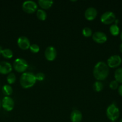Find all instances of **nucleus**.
<instances>
[{
  "label": "nucleus",
  "instance_id": "c85d7f7f",
  "mask_svg": "<svg viewBox=\"0 0 122 122\" xmlns=\"http://www.w3.org/2000/svg\"><path fill=\"white\" fill-rule=\"evenodd\" d=\"M2 46L0 45V55L1 54V52H2Z\"/></svg>",
  "mask_w": 122,
  "mask_h": 122
},
{
  "label": "nucleus",
  "instance_id": "5701e85b",
  "mask_svg": "<svg viewBox=\"0 0 122 122\" xmlns=\"http://www.w3.org/2000/svg\"><path fill=\"white\" fill-rule=\"evenodd\" d=\"M82 33L83 35L86 37V38H89V37L93 35L92 29L88 27H85L83 29Z\"/></svg>",
  "mask_w": 122,
  "mask_h": 122
},
{
  "label": "nucleus",
  "instance_id": "7c9ffc66",
  "mask_svg": "<svg viewBox=\"0 0 122 122\" xmlns=\"http://www.w3.org/2000/svg\"><path fill=\"white\" fill-rule=\"evenodd\" d=\"M1 100H0V108H1Z\"/></svg>",
  "mask_w": 122,
  "mask_h": 122
},
{
  "label": "nucleus",
  "instance_id": "b1692460",
  "mask_svg": "<svg viewBox=\"0 0 122 122\" xmlns=\"http://www.w3.org/2000/svg\"><path fill=\"white\" fill-rule=\"evenodd\" d=\"M29 50L32 53L37 54L39 51V46L37 44H33L31 45L29 47Z\"/></svg>",
  "mask_w": 122,
  "mask_h": 122
},
{
  "label": "nucleus",
  "instance_id": "6ab92c4d",
  "mask_svg": "<svg viewBox=\"0 0 122 122\" xmlns=\"http://www.w3.org/2000/svg\"><path fill=\"white\" fill-rule=\"evenodd\" d=\"M1 55H2L4 58L10 59V58H11L12 57H13V51H12V50H10V49L6 48L2 50Z\"/></svg>",
  "mask_w": 122,
  "mask_h": 122
},
{
  "label": "nucleus",
  "instance_id": "9d476101",
  "mask_svg": "<svg viewBox=\"0 0 122 122\" xmlns=\"http://www.w3.org/2000/svg\"><path fill=\"white\" fill-rule=\"evenodd\" d=\"M92 39L98 44H104L107 41V36L104 32L98 31L93 33Z\"/></svg>",
  "mask_w": 122,
  "mask_h": 122
},
{
  "label": "nucleus",
  "instance_id": "473e14b6",
  "mask_svg": "<svg viewBox=\"0 0 122 122\" xmlns=\"http://www.w3.org/2000/svg\"></svg>",
  "mask_w": 122,
  "mask_h": 122
},
{
  "label": "nucleus",
  "instance_id": "412c9836",
  "mask_svg": "<svg viewBox=\"0 0 122 122\" xmlns=\"http://www.w3.org/2000/svg\"><path fill=\"white\" fill-rule=\"evenodd\" d=\"M93 90L96 92H100L104 89V85L100 81H96L93 85Z\"/></svg>",
  "mask_w": 122,
  "mask_h": 122
},
{
  "label": "nucleus",
  "instance_id": "20e7f679",
  "mask_svg": "<svg viewBox=\"0 0 122 122\" xmlns=\"http://www.w3.org/2000/svg\"><path fill=\"white\" fill-rule=\"evenodd\" d=\"M13 68L18 73L26 72V70L28 68V64L25 59L19 58L14 60L13 63Z\"/></svg>",
  "mask_w": 122,
  "mask_h": 122
},
{
  "label": "nucleus",
  "instance_id": "39448f33",
  "mask_svg": "<svg viewBox=\"0 0 122 122\" xmlns=\"http://www.w3.org/2000/svg\"><path fill=\"white\" fill-rule=\"evenodd\" d=\"M22 9L28 14H32L38 9L37 4L33 1H26L23 3Z\"/></svg>",
  "mask_w": 122,
  "mask_h": 122
},
{
  "label": "nucleus",
  "instance_id": "4468645a",
  "mask_svg": "<svg viewBox=\"0 0 122 122\" xmlns=\"http://www.w3.org/2000/svg\"><path fill=\"white\" fill-rule=\"evenodd\" d=\"M82 119V113L80 110L75 109L72 111L70 115V119L72 122H80Z\"/></svg>",
  "mask_w": 122,
  "mask_h": 122
},
{
  "label": "nucleus",
  "instance_id": "f257e3e1",
  "mask_svg": "<svg viewBox=\"0 0 122 122\" xmlns=\"http://www.w3.org/2000/svg\"><path fill=\"white\" fill-rule=\"evenodd\" d=\"M109 73V67L104 61L98 62L93 68V76L98 81L105 80L108 76Z\"/></svg>",
  "mask_w": 122,
  "mask_h": 122
},
{
  "label": "nucleus",
  "instance_id": "aec40b11",
  "mask_svg": "<svg viewBox=\"0 0 122 122\" xmlns=\"http://www.w3.org/2000/svg\"><path fill=\"white\" fill-rule=\"evenodd\" d=\"M37 17L41 21H44L46 19L47 15L46 12L44 10L39 9L37 11Z\"/></svg>",
  "mask_w": 122,
  "mask_h": 122
},
{
  "label": "nucleus",
  "instance_id": "a211bd4d",
  "mask_svg": "<svg viewBox=\"0 0 122 122\" xmlns=\"http://www.w3.org/2000/svg\"><path fill=\"white\" fill-rule=\"evenodd\" d=\"M110 32L112 36H114L118 35L120 33L119 27L116 24H113L110 26Z\"/></svg>",
  "mask_w": 122,
  "mask_h": 122
},
{
  "label": "nucleus",
  "instance_id": "393cba45",
  "mask_svg": "<svg viewBox=\"0 0 122 122\" xmlns=\"http://www.w3.org/2000/svg\"><path fill=\"white\" fill-rule=\"evenodd\" d=\"M109 86H110V88H111V89H112V90H116V89H117V88H118V86H119L118 83L116 81V80L111 81L110 83Z\"/></svg>",
  "mask_w": 122,
  "mask_h": 122
},
{
  "label": "nucleus",
  "instance_id": "4be33fe9",
  "mask_svg": "<svg viewBox=\"0 0 122 122\" xmlns=\"http://www.w3.org/2000/svg\"><path fill=\"white\" fill-rule=\"evenodd\" d=\"M16 81V77L15 74L13 73H10L8 74L7 76V81L8 83V84L11 85L15 83Z\"/></svg>",
  "mask_w": 122,
  "mask_h": 122
},
{
  "label": "nucleus",
  "instance_id": "ddd939ff",
  "mask_svg": "<svg viewBox=\"0 0 122 122\" xmlns=\"http://www.w3.org/2000/svg\"><path fill=\"white\" fill-rule=\"evenodd\" d=\"M13 67L11 64L7 61L0 62V73L2 75H7L11 73Z\"/></svg>",
  "mask_w": 122,
  "mask_h": 122
},
{
  "label": "nucleus",
  "instance_id": "7ed1b4c3",
  "mask_svg": "<svg viewBox=\"0 0 122 122\" xmlns=\"http://www.w3.org/2000/svg\"><path fill=\"white\" fill-rule=\"evenodd\" d=\"M106 114L108 119L111 122H115L120 116V110L114 104H111L107 107Z\"/></svg>",
  "mask_w": 122,
  "mask_h": 122
},
{
  "label": "nucleus",
  "instance_id": "2eb2a0df",
  "mask_svg": "<svg viewBox=\"0 0 122 122\" xmlns=\"http://www.w3.org/2000/svg\"><path fill=\"white\" fill-rule=\"evenodd\" d=\"M38 4L42 9L48 10L53 5V1L51 0H39Z\"/></svg>",
  "mask_w": 122,
  "mask_h": 122
},
{
  "label": "nucleus",
  "instance_id": "6e6552de",
  "mask_svg": "<svg viewBox=\"0 0 122 122\" xmlns=\"http://www.w3.org/2000/svg\"><path fill=\"white\" fill-rule=\"evenodd\" d=\"M1 106L7 112H11L14 107V101L10 97L6 96L1 101Z\"/></svg>",
  "mask_w": 122,
  "mask_h": 122
},
{
  "label": "nucleus",
  "instance_id": "a878e982",
  "mask_svg": "<svg viewBox=\"0 0 122 122\" xmlns=\"http://www.w3.org/2000/svg\"><path fill=\"white\" fill-rule=\"evenodd\" d=\"M35 77H36V79H37V81H44V79H45V74L43 73L39 72L38 73L36 74Z\"/></svg>",
  "mask_w": 122,
  "mask_h": 122
},
{
  "label": "nucleus",
  "instance_id": "f3484780",
  "mask_svg": "<svg viewBox=\"0 0 122 122\" xmlns=\"http://www.w3.org/2000/svg\"><path fill=\"white\" fill-rule=\"evenodd\" d=\"M114 78L118 83H122V67L116 69L114 72Z\"/></svg>",
  "mask_w": 122,
  "mask_h": 122
},
{
  "label": "nucleus",
  "instance_id": "f03ea898",
  "mask_svg": "<svg viewBox=\"0 0 122 122\" xmlns=\"http://www.w3.org/2000/svg\"><path fill=\"white\" fill-rule=\"evenodd\" d=\"M35 75L31 72H25L20 77V84L24 89H28L33 86L36 83Z\"/></svg>",
  "mask_w": 122,
  "mask_h": 122
},
{
  "label": "nucleus",
  "instance_id": "dca6fc26",
  "mask_svg": "<svg viewBox=\"0 0 122 122\" xmlns=\"http://www.w3.org/2000/svg\"><path fill=\"white\" fill-rule=\"evenodd\" d=\"M2 91L5 95L9 97L13 94V88L10 85H5L2 86Z\"/></svg>",
  "mask_w": 122,
  "mask_h": 122
},
{
  "label": "nucleus",
  "instance_id": "9b49d317",
  "mask_svg": "<svg viewBox=\"0 0 122 122\" xmlns=\"http://www.w3.org/2000/svg\"><path fill=\"white\" fill-rule=\"evenodd\" d=\"M17 45L21 50H27L29 49L31 46V43L28 38L25 36H20L17 39Z\"/></svg>",
  "mask_w": 122,
  "mask_h": 122
},
{
  "label": "nucleus",
  "instance_id": "2f4dec72",
  "mask_svg": "<svg viewBox=\"0 0 122 122\" xmlns=\"http://www.w3.org/2000/svg\"><path fill=\"white\" fill-rule=\"evenodd\" d=\"M122 122V119H121V120H120V122Z\"/></svg>",
  "mask_w": 122,
  "mask_h": 122
},
{
  "label": "nucleus",
  "instance_id": "bb28decb",
  "mask_svg": "<svg viewBox=\"0 0 122 122\" xmlns=\"http://www.w3.org/2000/svg\"><path fill=\"white\" fill-rule=\"evenodd\" d=\"M118 92L121 97H122V85H120L118 88Z\"/></svg>",
  "mask_w": 122,
  "mask_h": 122
},
{
  "label": "nucleus",
  "instance_id": "c756f323",
  "mask_svg": "<svg viewBox=\"0 0 122 122\" xmlns=\"http://www.w3.org/2000/svg\"><path fill=\"white\" fill-rule=\"evenodd\" d=\"M120 39H121V40L122 41V31L121 32V33H120Z\"/></svg>",
  "mask_w": 122,
  "mask_h": 122
},
{
  "label": "nucleus",
  "instance_id": "cd10ccee",
  "mask_svg": "<svg viewBox=\"0 0 122 122\" xmlns=\"http://www.w3.org/2000/svg\"><path fill=\"white\" fill-rule=\"evenodd\" d=\"M119 50H120V52L122 53V43L120 44V45Z\"/></svg>",
  "mask_w": 122,
  "mask_h": 122
},
{
  "label": "nucleus",
  "instance_id": "0eeeda50",
  "mask_svg": "<svg viewBox=\"0 0 122 122\" xmlns=\"http://www.w3.org/2000/svg\"><path fill=\"white\" fill-rule=\"evenodd\" d=\"M122 59L118 55H113L107 60V65L110 68H117L121 65Z\"/></svg>",
  "mask_w": 122,
  "mask_h": 122
},
{
  "label": "nucleus",
  "instance_id": "1a4fd4ad",
  "mask_svg": "<svg viewBox=\"0 0 122 122\" xmlns=\"http://www.w3.org/2000/svg\"><path fill=\"white\" fill-rule=\"evenodd\" d=\"M44 56L47 60L49 61L55 60L57 56V51L56 48L53 46H48L44 51Z\"/></svg>",
  "mask_w": 122,
  "mask_h": 122
},
{
  "label": "nucleus",
  "instance_id": "f8f14e48",
  "mask_svg": "<svg viewBox=\"0 0 122 122\" xmlns=\"http://www.w3.org/2000/svg\"><path fill=\"white\" fill-rule=\"evenodd\" d=\"M98 12L96 9L94 7H89L86 9L84 13V17L86 19L89 21H92L97 16Z\"/></svg>",
  "mask_w": 122,
  "mask_h": 122
},
{
  "label": "nucleus",
  "instance_id": "423d86ee",
  "mask_svg": "<svg viewBox=\"0 0 122 122\" xmlns=\"http://www.w3.org/2000/svg\"><path fill=\"white\" fill-rule=\"evenodd\" d=\"M116 17L114 13L112 11H106L100 16V21L105 25H110L114 22Z\"/></svg>",
  "mask_w": 122,
  "mask_h": 122
}]
</instances>
